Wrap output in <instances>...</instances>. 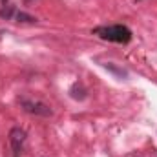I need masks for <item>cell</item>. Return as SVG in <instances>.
<instances>
[{
  "mask_svg": "<svg viewBox=\"0 0 157 157\" xmlns=\"http://www.w3.org/2000/svg\"><path fill=\"white\" fill-rule=\"evenodd\" d=\"M93 35L99 39L115 42V44H128L132 40V29L122 26V24H113V26H99L93 29Z\"/></svg>",
  "mask_w": 157,
  "mask_h": 157,
  "instance_id": "cell-1",
  "label": "cell"
},
{
  "mask_svg": "<svg viewBox=\"0 0 157 157\" xmlns=\"http://www.w3.org/2000/svg\"><path fill=\"white\" fill-rule=\"evenodd\" d=\"M18 104L20 108L29 113V115H37V117H51L53 115V110L49 104L42 102L39 99H31V97H20L18 99Z\"/></svg>",
  "mask_w": 157,
  "mask_h": 157,
  "instance_id": "cell-2",
  "label": "cell"
},
{
  "mask_svg": "<svg viewBox=\"0 0 157 157\" xmlns=\"http://www.w3.org/2000/svg\"><path fill=\"white\" fill-rule=\"evenodd\" d=\"M15 20H17V22H29V24L37 22L35 17H31V15H28V13H24V11H17V13H15Z\"/></svg>",
  "mask_w": 157,
  "mask_h": 157,
  "instance_id": "cell-6",
  "label": "cell"
},
{
  "mask_svg": "<svg viewBox=\"0 0 157 157\" xmlns=\"http://www.w3.org/2000/svg\"><path fill=\"white\" fill-rule=\"evenodd\" d=\"M70 97L75 99V101H84L88 97V90L84 88L82 82H75L71 88H70Z\"/></svg>",
  "mask_w": 157,
  "mask_h": 157,
  "instance_id": "cell-4",
  "label": "cell"
},
{
  "mask_svg": "<svg viewBox=\"0 0 157 157\" xmlns=\"http://www.w3.org/2000/svg\"><path fill=\"white\" fill-rule=\"evenodd\" d=\"M26 141H28V133L26 130L15 126L9 130V146L13 150V157H20L24 154V148H26Z\"/></svg>",
  "mask_w": 157,
  "mask_h": 157,
  "instance_id": "cell-3",
  "label": "cell"
},
{
  "mask_svg": "<svg viewBox=\"0 0 157 157\" xmlns=\"http://www.w3.org/2000/svg\"><path fill=\"white\" fill-rule=\"evenodd\" d=\"M102 66H104L108 71H112L113 75H117L119 78H126V77H128V71H126L124 68H117L113 62H106V64H102Z\"/></svg>",
  "mask_w": 157,
  "mask_h": 157,
  "instance_id": "cell-5",
  "label": "cell"
}]
</instances>
